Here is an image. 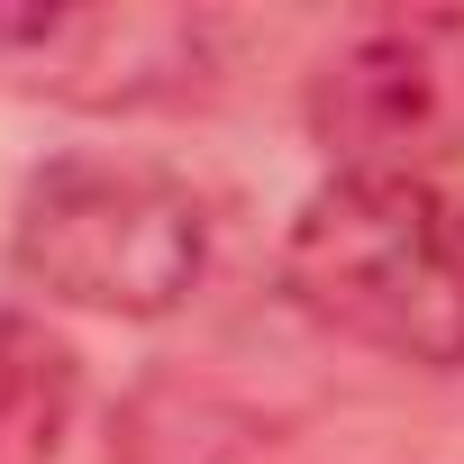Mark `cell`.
<instances>
[{"instance_id":"cell-1","label":"cell","mask_w":464,"mask_h":464,"mask_svg":"<svg viewBox=\"0 0 464 464\" xmlns=\"http://www.w3.org/2000/svg\"><path fill=\"white\" fill-rule=\"evenodd\" d=\"M283 292L328 337L446 373L464 364V209L428 182L328 173L283 237Z\"/></svg>"},{"instance_id":"cell-2","label":"cell","mask_w":464,"mask_h":464,"mask_svg":"<svg viewBox=\"0 0 464 464\" xmlns=\"http://www.w3.org/2000/svg\"><path fill=\"white\" fill-rule=\"evenodd\" d=\"M28 292L92 319H173L209 274V209L182 173L137 155H55L10 218Z\"/></svg>"},{"instance_id":"cell-3","label":"cell","mask_w":464,"mask_h":464,"mask_svg":"<svg viewBox=\"0 0 464 464\" xmlns=\"http://www.w3.org/2000/svg\"><path fill=\"white\" fill-rule=\"evenodd\" d=\"M310 137L337 173L382 182L464 164V10H392L337 37L310 73Z\"/></svg>"},{"instance_id":"cell-4","label":"cell","mask_w":464,"mask_h":464,"mask_svg":"<svg viewBox=\"0 0 464 464\" xmlns=\"http://www.w3.org/2000/svg\"><path fill=\"white\" fill-rule=\"evenodd\" d=\"M209 19L182 10H73L64 37L37 55L28 92H55L73 110H146L200 82Z\"/></svg>"},{"instance_id":"cell-5","label":"cell","mask_w":464,"mask_h":464,"mask_svg":"<svg viewBox=\"0 0 464 464\" xmlns=\"http://www.w3.org/2000/svg\"><path fill=\"white\" fill-rule=\"evenodd\" d=\"M73 10H46V0H28V10H0V64H37L55 37H64Z\"/></svg>"},{"instance_id":"cell-6","label":"cell","mask_w":464,"mask_h":464,"mask_svg":"<svg viewBox=\"0 0 464 464\" xmlns=\"http://www.w3.org/2000/svg\"><path fill=\"white\" fill-rule=\"evenodd\" d=\"M0 410H10V364H0Z\"/></svg>"}]
</instances>
